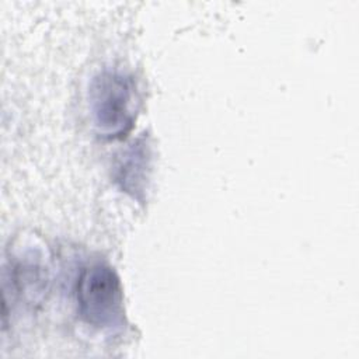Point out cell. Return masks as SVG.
Instances as JSON below:
<instances>
[{"instance_id":"cell-2","label":"cell","mask_w":359,"mask_h":359,"mask_svg":"<svg viewBox=\"0 0 359 359\" xmlns=\"http://www.w3.org/2000/svg\"><path fill=\"white\" fill-rule=\"evenodd\" d=\"M76 303L86 324L105 331L123 327V289L109 265L93 262L81 269L76 283Z\"/></svg>"},{"instance_id":"cell-3","label":"cell","mask_w":359,"mask_h":359,"mask_svg":"<svg viewBox=\"0 0 359 359\" xmlns=\"http://www.w3.org/2000/svg\"><path fill=\"white\" fill-rule=\"evenodd\" d=\"M150 147L146 137H140L121 154L115 167L114 178L119 188L132 198L140 199L144 195L150 172Z\"/></svg>"},{"instance_id":"cell-1","label":"cell","mask_w":359,"mask_h":359,"mask_svg":"<svg viewBox=\"0 0 359 359\" xmlns=\"http://www.w3.org/2000/svg\"><path fill=\"white\" fill-rule=\"evenodd\" d=\"M88 104L94 128L101 137H123L133 128L137 115L135 80L125 72L104 69L91 80Z\"/></svg>"}]
</instances>
